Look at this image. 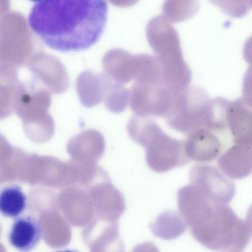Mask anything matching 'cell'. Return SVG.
<instances>
[{"label": "cell", "mask_w": 252, "mask_h": 252, "mask_svg": "<svg viewBox=\"0 0 252 252\" xmlns=\"http://www.w3.org/2000/svg\"><path fill=\"white\" fill-rule=\"evenodd\" d=\"M107 15L106 0H43L32 6L28 20L45 45L70 52L87 50L98 41Z\"/></svg>", "instance_id": "1"}, {"label": "cell", "mask_w": 252, "mask_h": 252, "mask_svg": "<svg viewBox=\"0 0 252 252\" xmlns=\"http://www.w3.org/2000/svg\"><path fill=\"white\" fill-rule=\"evenodd\" d=\"M190 230L194 238L208 249L240 252L251 238V217L241 219L226 205L215 204L204 219L190 227Z\"/></svg>", "instance_id": "2"}, {"label": "cell", "mask_w": 252, "mask_h": 252, "mask_svg": "<svg viewBox=\"0 0 252 252\" xmlns=\"http://www.w3.org/2000/svg\"><path fill=\"white\" fill-rule=\"evenodd\" d=\"M148 39L159 63L161 82L173 91L188 87L191 71L183 59L177 31L162 15L150 21Z\"/></svg>", "instance_id": "3"}, {"label": "cell", "mask_w": 252, "mask_h": 252, "mask_svg": "<svg viewBox=\"0 0 252 252\" xmlns=\"http://www.w3.org/2000/svg\"><path fill=\"white\" fill-rule=\"evenodd\" d=\"M51 101V93L33 77L19 81L13 111L22 120L25 134L35 142H46L55 132V122L48 112Z\"/></svg>", "instance_id": "4"}, {"label": "cell", "mask_w": 252, "mask_h": 252, "mask_svg": "<svg viewBox=\"0 0 252 252\" xmlns=\"http://www.w3.org/2000/svg\"><path fill=\"white\" fill-rule=\"evenodd\" d=\"M209 101L207 93L202 89L187 87L174 94L171 107L165 117L167 124L186 136L204 127Z\"/></svg>", "instance_id": "5"}, {"label": "cell", "mask_w": 252, "mask_h": 252, "mask_svg": "<svg viewBox=\"0 0 252 252\" xmlns=\"http://www.w3.org/2000/svg\"><path fill=\"white\" fill-rule=\"evenodd\" d=\"M145 157L153 171L163 173L187 164L189 158L185 150V141L172 138L159 127L146 143Z\"/></svg>", "instance_id": "6"}, {"label": "cell", "mask_w": 252, "mask_h": 252, "mask_svg": "<svg viewBox=\"0 0 252 252\" xmlns=\"http://www.w3.org/2000/svg\"><path fill=\"white\" fill-rule=\"evenodd\" d=\"M128 103L136 115L165 117L174 94L161 83L135 82L129 90Z\"/></svg>", "instance_id": "7"}, {"label": "cell", "mask_w": 252, "mask_h": 252, "mask_svg": "<svg viewBox=\"0 0 252 252\" xmlns=\"http://www.w3.org/2000/svg\"><path fill=\"white\" fill-rule=\"evenodd\" d=\"M190 184L212 203L227 205L235 192L234 183L220 169L207 164L194 165L189 173Z\"/></svg>", "instance_id": "8"}, {"label": "cell", "mask_w": 252, "mask_h": 252, "mask_svg": "<svg viewBox=\"0 0 252 252\" xmlns=\"http://www.w3.org/2000/svg\"><path fill=\"white\" fill-rule=\"evenodd\" d=\"M26 66L32 77L47 89L51 94H62L69 87L67 71L56 57L42 52L33 54Z\"/></svg>", "instance_id": "9"}, {"label": "cell", "mask_w": 252, "mask_h": 252, "mask_svg": "<svg viewBox=\"0 0 252 252\" xmlns=\"http://www.w3.org/2000/svg\"><path fill=\"white\" fill-rule=\"evenodd\" d=\"M86 189L92 202L94 217L117 222L125 210V202L110 179L97 182Z\"/></svg>", "instance_id": "10"}, {"label": "cell", "mask_w": 252, "mask_h": 252, "mask_svg": "<svg viewBox=\"0 0 252 252\" xmlns=\"http://www.w3.org/2000/svg\"><path fill=\"white\" fill-rule=\"evenodd\" d=\"M59 202L64 217L74 226H85L94 217L92 202L85 188L71 186L63 188Z\"/></svg>", "instance_id": "11"}, {"label": "cell", "mask_w": 252, "mask_h": 252, "mask_svg": "<svg viewBox=\"0 0 252 252\" xmlns=\"http://www.w3.org/2000/svg\"><path fill=\"white\" fill-rule=\"evenodd\" d=\"M229 134L202 127L187 135L185 150L189 160L209 162L215 159L222 149L220 136Z\"/></svg>", "instance_id": "12"}, {"label": "cell", "mask_w": 252, "mask_h": 252, "mask_svg": "<svg viewBox=\"0 0 252 252\" xmlns=\"http://www.w3.org/2000/svg\"><path fill=\"white\" fill-rule=\"evenodd\" d=\"M84 243L92 252L118 251L124 246L119 237L117 222L96 217L82 231Z\"/></svg>", "instance_id": "13"}, {"label": "cell", "mask_w": 252, "mask_h": 252, "mask_svg": "<svg viewBox=\"0 0 252 252\" xmlns=\"http://www.w3.org/2000/svg\"><path fill=\"white\" fill-rule=\"evenodd\" d=\"M105 148L103 135L94 129H88L71 137L66 150L71 159L85 163H96Z\"/></svg>", "instance_id": "14"}, {"label": "cell", "mask_w": 252, "mask_h": 252, "mask_svg": "<svg viewBox=\"0 0 252 252\" xmlns=\"http://www.w3.org/2000/svg\"><path fill=\"white\" fill-rule=\"evenodd\" d=\"M252 109L242 98L230 101L227 113L229 133L235 144L252 146Z\"/></svg>", "instance_id": "15"}, {"label": "cell", "mask_w": 252, "mask_h": 252, "mask_svg": "<svg viewBox=\"0 0 252 252\" xmlns=\"http://www.w3.org/2000/svg\"><path fill=\"white\" fill-rule=\"evenodd\" d=\"M42 236L40 221L29 215L15 218L8 234L10 244L21 252H29L39 243Z\"/></svg>", "instance_id": "16"}, {"label": "cell", "mask_w": 252, "mask_h": 252, "mask_svg": "<svg viewBox=\"0 0 252 252\" xmlns=\"http://www.w3.org/2000/svg\"><path fill=\"white\" fill-rule=\"evenodd\" d=\"M110 80L106 74L90 70L81 72L77 77L76 87L82 105L91 108L103 101Z\"/></svg>", "instance_id": "17"}, {"label": "cell", "mask_w": 252, "mask_h": 252, "mask_svg": "<svg viewBox=\"0 0 252 252\" xmlns=\"http://www.w3.org/2000/svg\"><path fill=\"white\" fill-rule=\"evenodd\" d=\"M252 146L235 144L219 158L220 169L230 179L248 176L252 169Z\"/></svg>", "instance_id": "18"}, {"label": "cell", "mask_w": 252, "mask_h": 252, "mask_svg": "<svg viewBox=\"0 0 252 252\" xmlns=\"http://www.w3.org/2000/svg\"><path fill=\"white\" fill-rule=\"evenodd\" d=\"M102 65L105 74L113 80L126 84L133 80L136 66V56L120 50L109 52L103 58Z\"/></svg>", "instance_id": "19"}, {"label": "cell", "mask_w": 252, "mask_h": 252, "mask_svg": "<svg viewBox=\"0 0 252 252\" xmlns=\"http://www.w3.org/2000/svg\"><path fill=\"white\" fill-rule=\"evenodd\" d=\"M20 80L17 68L0 63V120L13 112V97Z\"/></svg>", "instance_id": "20"}, {"label": "cell", "mask_w": 252, "mask_h": 252, "mask_svg": "<svg viewBox=\"0 0 252 252\" xmlns=\"http://www.w3.org/2000/svg\"><path fill=\"white\" fill-rule=\"evenodd\" d=\"M187 224L181 214L168 211L160 214L150 225L153 233L166 240L176 239L186 230Z\"/></svg>", "instance_id": "21"}, {"label": "cell", "mask_w": 252, "mask_h": 252, "mask_svg": "<svg viewBox=\"0 0 252 252\" xmlns=\"http://www.w3.org/2000/svg\"><path fill=\"white\" fill-rule=\"evenodd\" d=\"M26 196L21 187L10 185L0 190V214L10 218L19 216L26 207Z\"/></svg>", "instance_id": "22"}, {"label": "cell", "mask_w": 252, "mask_h": 252, "mask_svg": "<svg viewBox=\"0 0 252 252\" xmlns=\"http://www.w3.org/2000/svg\"><path fill=\"white\" fill-rule=\"evenodd\" d=\"M230 103V101L222 97L210 100L204 127L216 131L229 134L227 126V113Z\"/></svg>", "instance_id": "23"}, {"label": "cell", "mask_w": 252, "mask_h": 252, "mask_svg": "<svg viewBox=\"0 0 252 252\" xmlns=\"http://www.w3.org/2000/svg\"><path fill=\"white\" fill-rule=\"evenodd\" d=\"M199 6V0H165L162 15L169 22H182L194 16Z\"/></svg>", "instance_id": "24"}, {"label": "cell", "mask_w": 252, "mask_h": 252, "mask_svg": "<svg viewBox=\"0 0 252 252\" xmlns=\"http://www.w3.org/2000/svg\"><path fill=\"white\" fill-rule=\"evenodd\" d=\"M129 93L123 84L111 78L103 100L105 107L114 113L124 111L128 103Z\"/></svg>", "instance_id": "25"}, {"label": "cell", "mask_w": 252, "mask_h": 252, "mask_svg": "<svg viewBox=\"0 0 252 252\" xmlns=\"http://www.w3.org/2000/svg\"><path fill=\"white\" fill-rule=\"evenodd\" d=\"M225 14L233 18L246 15L252 7V0H209Z\"/></svg>", "instance_id": "26"}, {"label": "cell", "mask_w": 252, "mask_h": 252, "mask_svg": "<svg viewBox=\"0 0 252 252\" xmlns=\"http://www.w3.org/2000/svg\"><path fill=\"white\" fill-rule=\"evenodd\" d=\"M31 1H33V2H39L40 1H42L43 0H29Z\"/></svg>", "instance_id": "27"}]
</instances>
